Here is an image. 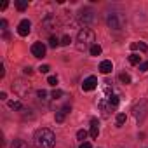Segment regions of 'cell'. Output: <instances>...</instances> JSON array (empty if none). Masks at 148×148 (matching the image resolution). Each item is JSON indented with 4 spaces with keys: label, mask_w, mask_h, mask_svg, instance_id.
Wrapping results in <instances>:
<instances>
[{
    "label": "cell",
    "mask_w": 148,
    "mask_h": 148,
    "mask_svg": "<svg viewBox=\"0 0 148 148\" xmlns=\"http://www.w3.org/2000/svg\"><path fill=\"white\" fill-rule=\"evenodd\" d=\"M35 148H54L56 145V136L51 129H38L33 136Z\"/></svg>",
    "instance_id": "6da1fadb"
},
{
    "label": "cell",
    "mask_w": 148,
    "mask_h": 148,
    "mask_svg": "<svg viewBox=\"0 0 148 148\" xmlns=\"http://www.w3.org/2000/svg\"><path fill=\"white\" fill-rule=\"evenodd\" d=\"M96 42V35L91 28H82L79 32V37H77V49L79 51H91V47L94 45Z\"/></svg>",
    "instance_id": "7a4b0ae2"
},
{
    "label": "cell",
    "mask_w": 148,
    "mask_h": 148,
    "mask_svg": "<svg viewBox=\"0 0 148 148\" xmlns=\"http://www.w3.org/2000/svg\"><path fill=\"white\" fill-rule=\"evenodd\" d=\"M146 113H148V103H146L145 99L138 101V103L132 106V115H134V119H136L138 122H143L145 117H146Z\"/></svg>",
    "instance_id": "3957f363"
},
{
    "label": "cell",
    "mask_w": 148,
    "mask_h": 148,
    "mask_svg": "<svg viewBox=\"0 0 148 148\" xmlns=\"http://www.w3.org/2000/svg\"><path fill=\"white\" fill-rule=\"evenodd\" d=\"M12 91L19 96V98H26L30 94V84L23 82V80H16L12 82Z\"/></svg>",
    "instance_id": "277c9868"
},
{
    "label": "cell",
    "mask_w": 148,
    "mask_h": 148,
    "mask_svg": "<svg viewBox=\"0 0 148 148\" xmlns=\"http://www.w3.org/2000/svg\"><path fill=\"white\" fill-rule=\"evenodd\" d=\"M108 26L112 28V30H120L122 28V21H120V18H119V14H108Z\"/></svg>",
    "instance_id": "5b68a950"
},
{
    "label": "cell",
    "mask_w": 148,
    "mask_h": 148,
    "mask_svg": "<svg viewBox=\"0 0 148 148\" xmlns=\"http://www.w3.org/2000/svg\"><path fill=\"white\" fill-rule=\"evenodd\" d=\"M30 32H32V23H30L28 19H23V21L18 25V33H19L21 37H26Z\"/></svg>",
    "instance_id": "8992f818"
},
{
    "label": "cell",
    "mask_w": 148,
    "mask_h": 148,
    "mask_svg": "<svg viewBox=\"0 0 148 148\" xmlns=\"http://www.w3.org/2000/svg\"><path fill=\"white\" fill-rule=\"evenodd\" d=\"M32 54H33L35 58H44V56H45V45H44L42 42H35V44L32 45Z\"/></svg>",
    "instance_id": "52a82bcc"
},
{
    "label": "cell",
    "mask_w": 148,
    "mask_h": 148,
    "mask_svg": "<svg viewBox=\"0 0 148 148\" xmlns=\"http://www.w3.org/2000/svg\"><path fill=\"white\" fill-rule=\"evenodd\" d=\"M98 87V79L96 77H87L82 82V91H94Z\"/></svg>",
    "instance_id": "ba28073f"
},
{
    "label": "cell",
    "mask_w": 148,
    "mask_h": 148,
    "mask_svg": "<svg viewBox=\"0 0 148 148\" xmlns=\"http://www.w3.org/2000/svg\"><path fill=\"white\" fill-rule=\"evenodd\" d=\"M42 26L45 28V30H56V26H58V19H56V16H47L44 21H42Z\"/></svg>",
    "instance_id": "9c48e42d"
},
{
    "label": "cell",
    "mask_w": 148,
    "mask_h": 148,
    "mask_svg": "<svg viewBox=\"0 0 148 148\" xmlns=\"http://www.w3.org/2000/svg\"><path fill=\"white\" fill-rule=\"evenodd\" d=\"M98 106H99V110H101V117H103V119H108V117H110V110H112L110 103L105 101V99H101V101L98 103Z\"/></svg>",
    "instance_id": "30bf717a"
},
{
    "label": "cell",
    "mask_w": 148,
    "mask_h": 148,
    "mask_svg": "<svg viewBox=\"0 0 148 148\" xmlns=\"http://www.w3.org/2000/svg\"><path fill=\"white\" fill-rule=\"evenodd\" d=\"M80 19H82L84 23H92V21L96 19V16H94V12H92L91 9H84V11L80 12Z\"/></svg>",
    "instance_id": "8fae6325"
},
{
    "label": "cell",
    "mask_w": 148,
    "mask_h": 148,
    "mask_svg": "<svg viewBox=\"0 0 148 148\" xmlns=\"http://www.w3.org/2000/svg\"><path fill=\"white\" fill-rule=\"evenodd\" d=\"M112 70H113V64H112V61L105 59V61H101V63H99V71H101V73H105V75H106V73H110Z\"/></svg>",
    "instance_id": "7c38bea8"
},
{
    "label": "cell",
    "mask_w": 148,
    "mask_h": 148,
    "mask_svg": "<svg viewBox=\"0 0 148 148\" xmlns=\"http://www.w3.org/2000/svg\"><path fill=\"white\" fill-rule=\"evenodd\" d=\"M91 136L92 138L99 136V122H98V119H91Z\"/></svg>",
    "instance_id": "4fadbf2b"
},
{
    "label": "cell",
    "mask_w": 148,
    "mask_h": 148,
    "mask_svg": "<svg viewBox=\"0 0 148 148\" xmlns=\"http://www.w3.org/2000/svg\"><path fill=\"white\" fill-rule=\"evenodd\" d=\"M131 49H132V51H136V49H139L141 52H146V51H148V47H146V44H143V42H139V44H138V42H132V44H131Z\"/></svg>",
    "instance_id": "5bb4252c"
},
{
    "label": "cell",
    "mask_w": 148,
    "mask_h": 148,
    "mask_svg": "<svg viewBox=\"0 0 148 148\" xmlns=\"http://www.w3.org/2000/svg\"><path fill=\"white\" fill-rule=\"evenodd\" d=\"M66 115H68V113H66L63 108H59V110L56 112V117H54V119H56L58 124H61V122H64V117H66Z\"/></svg>",
    "instance_id": "9a60e30c"
},
{
    "label": "cell",
    "mask_w": 148,
    "mask_h": 148,
    "mask_svg": "<svg viewBox=\"0 0 148 148\" xmlns=\"http://www.w3.org/2000/svg\"><path fill=\"white\" fill-rule=\"evenodd\" d=\"M108 103H110V106H112V108H115V106H119V103H120V98H119L117 94H112V96L108 98Z\"/></svg>",
    "instance_id": "2e32d148"
},
{
    "label": "cell",
    "mask_w": 148,
    "mask_h": 148,
    "mask_svg": "<svg viewBox=\"0 0 148 148\" xmlns=\"http://www.w3.org/2000/svg\"><path fill=\"white\" fill-rule=\"evenodd\" d=\"M129 63L131 64H141V56L139 54H131L129 56Z\"/></svg>",
    "instance_id": "e0dca14e"
},
{
    "label": "cell",
    "mask_w": 148,
    "mask_h": 148,
    "mask_svg": "<svg viewBox=\"0 0 148 148\" xmlns=\"http://www.w3.org/2000/svg\"><path fill=\"white\" fill-rule=\"evenodd\" d=\"M11 148H28V145L23 139H14V143L11 145Z\"/></svg>",
    "instance_id": "ac0fdd59"
},
{
    "label": "cell",
    "mask_w": 148,
    "mask_h": 148,
    "mask_svg": "<svg viewBox=\"0 0 148 148\" xmlns=\"http://www.w3.org/2000/svg\"><path fill=\"white\" fill-rule=\"evenodd\" d=\"M89 52H91V56H99V54H101V45L94 44V45L91 47V51H89Z\"/></svg>",
    "instance_id": "d6986e66"
},
{
    "label": "cell",
    "mask_w": 148,
    "mask_h": 148,
    "mask_svg": "<svg viewBox=\"0 0 148 148\" xmlns=\"http://www.w3.org/2000/svg\"><path fill=\"white\" fill-rule=\"evenodd\" d=\"M125 120H127V117H125V113H119V115H117V119H115V122H117V125H124V124H125Z\"/></svg>",
    "instance_id": "ffe728a7"
},
{
    "label": "cell",
    "mask_w": 148,
    "mask_h": 148,
    "mask_svg": "<svg viewBox=\"0 0 148 148\" xmlns=\"http://www.w3.org/2000/svg\"><path fill=\"white\" fill-rule=\"evenodd\" d=\"M9 106L12 110H23V103L21 101H9Z\"/></svg>",
    "instance_id": "44dd1931"
},
{
    "label": "cell",
    "mask_w": 148,
    "mask_h": 148,
    "mask_svg": "<svg viewBox=\"0 0 148 148\" xmlns=\"http://www.w3.org/2000/svg\"><path fill=\"white\" fill-rule=\"evenodd\" d=\"M16 7H18L19 11H25V9H28V2H26V0H18V2H16Z\"/></svg>",
    "instance_id": "7402d4cb"
},
{
    "label": "cell",
    "mask_w": 148,
    "mask_h": 148,
    "mask_svg": "<svg viewBox=\"0 0 148 148\" xmlns=\"http://www.w3.org/2000/svg\"><path fill=\"white\" fill-rule=\"evenodd\" d=\"M119 79H120V82H122V84H131V77H129V73H120Z\"/></svg>",
    "instance_id": "603a6c76"
},
{
    "label": "cell",
    "mask_w": 148,
    "mask_h": 148,
    "mask_svg": "<svg viewBox=\"0 0 148 148\" xmlns=\"http://www.w3.org/2000/svg\"><path fill=\"white\" fill-rule=\"evenodd\" d=\"M59 44H61V42L58 40V37H51V38H49V45H51V47H58Z\"/></svg>",
    "instance_id": "cb8c5ba5"
},
{
    "label": "cell",
    "mask_w": 148,
    "mask_h": 148,
    "mask_svg": "<svg viewBox=\"0 0 148 148\" xmlns=\"http://www.w3.org/2000/svg\"><path fill=\"white\" fill-rule=\"evenodd\" d=\"M37 96H38V99H40V101H45V99H47V92H45L44 89L37 91Z\"/></svg>",
    "instance_id": "d4e9b609"
},
{
    "label": "cell",
    "mask_w": 148,
    "mask_h": 148,
    "mask_svg": "<svg viewBox=\"0 0 148 148\" xmlns=\"http://www.w3.org/2000/svg\"><path fill=\"white\" fill-rule=\"evenodd\" d=\"M61 96H63V91H59V89L52 91V94H51V98H52V99H59Z\"/></svg>",
    "instance_id": "484cf974"
},
{
    "label": "cell",
    "mask_w": 148,
    "mask_h": 148,
    "mask_svg": "<svg viewBox=\"0 0 148 148\" xmlns=\"http://www.w3.org/2000/svg\"><path fill=\"white\" fill-rule=\"evenodd\" d=\"M86 138H87V132H86V131H79V132H77V139H80L82 143H84Z\"/></svg>",
    "instance_id": "4316f807"
},
{
    "label": "cell",
    "mask_w": 148,
    "mask_h": 148,
    "mask_svg": "<svg viewBox=\"0 0 148 148\" xmlns=\"http://www.w3.org/2000/svg\"><path fill=\"white\" fill-rule=\"evenodd\" d=\"M47 84H49V86H56V84H58V77H54V75H51V77L47 79Z\"/></svg>",
    "instance_id": "83f0119b"
},
{
    "label": "cell",
    "mask_w": 148,
    "mask_h": 148,
    "mask_svg": "<svg viewBox=\"0 0 148 148\" xmlns=\"http://www.w3.org/2000/svg\"><path fill=\"white\" fill-rule=\"evenodd\" d=\"M38 70H40V73H49V70H51V68H49V64H42Z\"/></svg>",
    "instance_id": "f1b7e54d"
},
{
    "label": "cell",
    "mask_w": 148,
    "mask_h": 148,
    "mask_svg": "<svg viewBox=\"0 0 148 148\" xmlns=\"http://www.w3.org/2000/svg\"><path fill=\"white\" fill-rule=\"evenodd\" d=\"M139 71H148V61H145V63L139 64Z\"/></svg>",
    "instance_id": "f546056e"
},
{
    "label": "cell",
    "mask_w": 148,
    "mask_h": 148,
    "mask_svg": "<svg viewBox=\"0 0 148 148\" xmlns=\"http://www.w3.org/2000/svg\"><path fill=\"white\" fill-rule=\"evenodd\" d=\"M70 42H71V40H70V37H68V35H64V37L61 38V44H63V45H68Z\"/></svg>",
    "instance_id": "4dcf8cb0"
},
{
    "label": "cell",
    "mask_w": 148,
    "mask_h": 148,
    "mask_svg": "<svg viewBox=\"0 0 148 148\" xmlns=\"http://www.w3.org/2000/svg\"><path fill=\"white\" fill-rule=\"evenodd\" d=\"M0 26H2V32H4V35H5V30H7V21H5V19H2V21H0Z\"/></svg>",
    "instance_id": "1f68e13d"
},
{
    "label": "cell",
    "mask_w": 148,
    "mask_h": 148,
    "mask_svg": "<svg viewBox=\"0 0 148 148\" xmlns=\"http://www.w3.org/2000/svg\"><path fill=\"white\" fill-rule=\"evenodd\" d=\"M5 75V68H4V64H0V79H2Z\"/></svg>",
    "instance_id": "d6a6232c"
},
{
    "label": "cell",
    "mask_w": 148,
    "mask_h": 148,
    "mask_svg": "<svg viewBox=\"0 0 148 148\" xmlns=\"http://www.w3.org/2000/svg\"><path fill=\"white\" fill-rule=\"evenodd\" d=\"M80 148H92V146H91V143H87V141H84V143L80 145Z\"/></svg>",
    "instance_id": "836d02e7"
},
{
    "label": "cell",
    "mask_w": 148,
    "mask_h": 148,
    "mask_svg": "<svg viewBox=\"0 0 148 148\" xmlns=\"http://www.w3.org/2000/svg\"><path fill=\"white\" fill-rule=\"evenodd\" d=\"M23 71H25V75H32V68H30V66H26Z\"/></svg>",
    "instance_id": "e575fe53"
},
{
    "label": "cell",
    "mask_w": 148,
    "mask_h": 148,
    "mask_svg": "<svg viewBox=\"0 0 148 148\" xmlns=\"http://www.w3.org/2000/svg\"><path fill=\"white\" fill-rule=\"evenodd\" d=\"M0 99L5 101V99H7V94H5V92H0Z\"/></svg>",
    "instance_id": "d590c367"
}]
</instances>
